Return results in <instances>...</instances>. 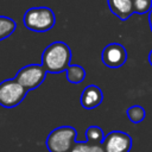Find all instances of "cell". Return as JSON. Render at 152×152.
<instances>
[{
	"label": "cell",
	"mask_w": 152,
	"mask_h": 152,
	"mask_svg": "<svg viewBox=\"0 0 152 152\" xmlns=\"http://www.w3.org/2000/svg\"><path fill=\"white\" fill-rule=\"evenodd\" d=\"M133 10L137 14H144L152 10V0H132Z\"/></svg>",
	"instance_id": "15"
},
{
	"label": "cell",
	"mask_w": 152,
	"mask_h": 152,
	"mask_svg": "<svg viewBox=\"0 0 152 152\" xmlns=\"http://www.w3.org/2000/svg\"><path fill=\"white\" fill-rule=\"evenodd\" d=\"M102 100H103V93L95 84H89L88 87H86L80 99L81 106L84 109H94L95 107L101 104Z\"/></svg>",
	"instance_id": "8"
},
{
	"label": "cell",
	"mask_w": 152,
	"mask_h": 152,
	"mask_svg": "<svg viewBox=\"0 0 152 152\" xmlns=\"http://www.w3.org/2000/svg\"><path fill=\"white\" fill-rule=\"evenodd\" d=\"M66 80L72 84H78L86 78V70L81 65H71L66 69Z\"/></svg>",
	"instance_id": "10"
},
{
	"label": "cell",
	"mask_w": 152,
	"mask_h": 152,
	"mask_svg": "<svg viewBox=\"0 0 152 152\" xmlns=\"http://www.w3.org/2000/svg\"><path fill=\"white\" fill-rule=\"evenodd\" d=\"M71 50L64 42H53L48 45L42 55V65L50 74L66 71L70 66Z\"/></svg>",
	"instance_id": "1"
},
{
	"label": "cell",
	"mask_w": 152,
	"mask_h": 152,
	"mask_svg": "<svg viewBox=\"0 0 152 152\" xmlns=\"http://www.w3.org/2000/svg\"><path fill=\"white\" fill-rule=\"evenodd\" d=\"M132 144V138L126 132L112 131L104 135L101 146L103 147L104 152H129Z\"/></svg>",
	"instance_id": "6"
},
{
	"label": "cell",
	"mask_w": 152,
	"mask_h": 152,
	"mask_svg": "<svg viewBox=\"0 0 152 152\" xmlns=\"http://www.w3.org/2000/svg\"><path fill=\"white\" fill-rule=\"evenodd\" d=\"M23 21L25 27L31 31L46 32L55 26L56 17L49 7H32L25 12Z\"/></svg>",
	"instance_id": "2"
},
{
	"label": "cell",
	"mask_w": 152,
	"mask_h": 152,
	"mask_svg": "<svg viewBox=\"0 0 152 152\" xmlns=\"http://www.w3.org/2000/svg\"><path fill=\"white\" fill-rule=\"evenodd\" d=\"M86 138H87V142H89V144L101 145L104 139V134H103V131L99 126L91 125L86 131Z\"/></svg>",
	"instance_id": "12"
},
{
	"label": "cell",
	"mask_w": 152,
	"mask_h": 152,
	"mask_svg": "<svg viewBox=\"0 0 152 152\" xmlns=\"http://www.w3.org/2000/svg\"><path fill=\"white\" fill-rule=\"evenodd\" d=\"M146 116V112H145V108L139 106V104H134V106H131L128 109H127V118L129 119L131 122L133 124H139L141 121H144Z\"/></svg>",
	"instance_id": "13"
},
{
	"label": "cell",
	"mask_w": 152,
	"mask_h": 152,
	"mask_svg": "<svg viewBox=\"0 0 152 152\" xmlns=\"http://www.w3.org/2000/svg\"><path fill=\"white\" fill-rule=\"evenodd\" d=\"M48 71L42 64H28L23 66L15 75V80L27 90L38 88L45 80Z\"/></svg>",
	"instance_id": "5"
},
{
	"label": "cell",
	"mask_w": 152,
	"mask_h": 152,
	"mask_svg": "<svg viewBox=\"0 0 152 152\" xmlns=\"http://www.w3.org/2000/svg\"><path fill=\"white\" fill-rule=\"evenodd\" d=\"M17 28V23L8 17L0 15V40L8 38Z\"/></svg>",
	"instance_id": "11"
},
{
	"label": "cell",
	"mask_w": 152,
	"mask_h": 152,
	"mask_svg": "<svg viewBox=\"0 0 152 152\" xmlns=\"http://www.w3.org/2000/svg\"><path fill=\"white\" fill-rule=\"evenodd\" d=\"M148 24H150V28L152 31V10L148 12Z\"/></svg>",
	"instance_id": "16"
},
{
	"label": "cell",
	"mask_w": 152,
	"mask_h": 152,
	"mask_svg": "<svg viewBox=\"0 0 152 152\" xmlns=\"http://www.w3.org/2000/svg\"><path fill=\"white\" fill-rule=\"evenodd\" d=\"M101 61L108 68H120L127 61V50L119 43H110L102 50Z\"/></svg>",
	"instance_id": "7"
},
{
	"label": "cell",
	"mask_w": 152,
	"mask_h": 152,
	"mask_svg": "<svg viewBox=\"0 0 152 152\" xmlns=\"http://www.w3.org/2000/svg\"><path fill=\"white\" fill-rule=\"evenodd\" d=\"M148 63L152 65V50L150 51V55H148Z\"/></svg>",
	"instance_id": "17"
},
{
	"label": "cell",
	"mask_w": 152,
	"mask_h": 152,
	"mask_svg": "<svg viewBox=\"0 0 152 152\" xmlns=\"http://www.w3.org/2000/svg\"><path fill=\"white\" fill-rule=\"evenodd\" d=\"M27 90L15 80L8 78L0 83V106L13 108L23 102Z\"/></svg>",
	"instance_id": "4"
},
{
	"label": "cell",
	"mask_w": 152,
	"mask_h": 152,
	"mask_svg": "<svg viewBox=\"0 0 152 152\" xmlns=\"http://www.w3.org/2000/svg\"><path fill=\"white\" fill-rule=\"evenodd\" d=\"M76 138V128L72 126H59L49 133L45 145L49 152H70Z\"/></svg>",
	"instance_id": "3"
},
{
	"label": "cell",
	"mask_w": 152,
	"mask_h": 152,
	"mask_svg": "<svg viewBox=\"0 0 152 152\" xmlns=\"http://www.w3.org/2000/svg\"><path fill=\"white\" fill-rule=\"evenodd\" d=\"M70 152H104L101 145H93L87 141H75Z\"/></svg>",
	"instance_id": "14"
},
{
	"label": "cell",
	"mask_w": 152,
	"mask_h": 152,
	"mask_svg": "<svg viewBox=\"0 0 152 152\" xmlns=\"http://www.w3.org/2000/svg\"><path fill=\"white\" fill-rule=\"evenodd\" d=\"M108 7L120 20H127L134 13L132 0H108Z\"/></svg>",
	"instance_id": "9"
}]
</instances>
